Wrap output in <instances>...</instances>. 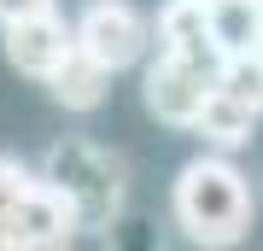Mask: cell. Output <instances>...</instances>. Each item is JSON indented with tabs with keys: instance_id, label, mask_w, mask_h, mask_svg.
<instances>
[{
	"instance_id": "1",
	"label": "cell",
	"mask_w": 263,
	"mask_h": 251,
	"mask_svg": "<svg viewBox=\"0 0 263 251\" xmlns=\"http://www.w3.org/2000/svg\"><path fill=\"white\" fill-rule=\"evenodd\" d=\"M170 216L176 228L187 234L193 245L205 251H228L252 234V216H257V193H252V176L234 164V152H216L205 146L199 158H187L176 169V187H170Z\"/></svg>"
},
{
	"instance_id": "2",
	"label": "cell",
	"mask_w": 263,
	"mask_h": 251,
	"mask_svg": "<svg viewBox=\"0 0 263 251\" xmlns=\"http://www.w3.org/2000/svg\"><path fill=\"white\" fill-rule=\"evenodd\" d=\"M76 234V205L53 187L47 169L0 158V251H59Z\"/></svg>"
},
{
	"instance_id": "3",
	"label": "cell",
	"mask_w": 263,
	"mask_h": 251,
	"mask_svg": "<svg viewBox=\"0 0 263 251\" xmlns=\"http://www.w3.org/2000/svg\"><path fill=\"white\" fill-rule=\"evenodd\" d=\"M41 169L53 176V187L76 205L82 234H105L117 228L123 205H129V164L100 140H59L41 158Z\"/></svg>"
},
{
	"instance_id": "4",
	"label": "cell",
	"mask_w": 263,
	"mask_h": 251,
	"mask_svg": "<svg viewBox=\"0 0 263 251\" xmlns=\"http://www.w3.org/2000/svg\"><path fill=\"white\" fill-rule=\"evenodd\" d=\"M70 24H76V47H88L111 70H135L152 53V18L135 0H88Z\"/></svg>"
},
{
	"instance_id": "5",
	"label": "cell",
	"mask_w": 263,
	"mask_h": 251,
	"mask_svg": "<svg viewBox=\"0 0 263 251\" xmlns=\"http://www.w3.org/2000/svg\"><path fill=\"white\" fill-rule=\"evenodd\" d=\"M211 88H216V70L193 65V59H176V53H152L141 70V105L164 129H193Z\"/></svg>"
},
{
	"instance_id": "6",
	"label": "cell",
	"mask_w": 263,
	"mask_h": 251,
	"mask_svg": "<svg viewBox=\"0 0 263 251\" xmlns=\"http://www.w3.org/2000/svg\"><path fill=\"white\" fill-rule=\"evenodd\" d=\"M0 47H6V65L18 70V76L47 82V76L65 65V53L76 47V24L59 18V6H53V12H35V18L0 24Z\"/></svg>"
},
{
	"instance_id": "7",
	"label": "cell",
	"mask_w": 263,
	"mask_h": 251,
	"mask_svg": "<svg viewBox=\"0 0 263 251\" xmlns=\"http://www.w3.org/2000/svg\"><path fill=\"white\" fill-rule=\"evenodd\" d=\"M152 47H158V53H176V59H193V65H205V70L222 65V47L211 35L205 0H164L158 18H152Z\"/></svg>"
},
{
	"instance_id": "8",
	"label": "cell",
	"mask_w": 263,
	"mask_h": 251,
	"mask_svg": "<svg viewBox=\"0 0 263 251\" xmlns=\"http://www.w3.org/2000/svg\"><path fill=\"white\" fill-rule=\"evenodd\" d=\"M111 76H117V70H111V65H100L88 47H70L65 65H59L41 88H47V93H53V105H65V111H100L105 93H111Z\"/></svg>"
},
{
	"instance_id": "9",
	"label": "cell",
	"mask_w": 263,
	"mask_h": 251,
	"mask_svg": "<svg viewBox=\"0 0 263 251\" xmlns=\"http://www.w3.org/2000/svg\"><path fill=\"white\" fill-rule=\"evenodd\" d=\"M257 123H263V117L252 111V105H240L234 93L211 88V100H205V111H199V123H193V134L205 140V146H216V152H240V146H252Z\"/></svg>"
},
{
	"instance_id": "10",
	"label": "cell",
	"mask_w": 263,
	"mask_h": 251,
	"mask_svg": "<svg viewBox=\"0 0 263 251\" xmlns=\"http://www.w3.org/2000/svg\"><path fill=\"white\" fill-rule=\"evenodd\" d=\"M205 12H211V35L222 47V59L263 47V0H205Z\"/></svg>"
},
{
	"instance_id": "11",
	"label": "cell",
	"mask_w": 263,
	"mask_h": 251,
	"mask_svg": "<svg viewBox=\"0 0 263 251\" xmlns=\"http://www.w3.org/2000/svg\"><path fill=\"white\" fill-rule=\"evenodd\" d=\"M216 88L234 93L240 105H252V111L263 117V47H252V53H228L222 65H216Z\"/></svg>"
},
{
	"instance_id": "12",
	"label": "cell",
	"mask_w": 263,
	"mask_h": 251,
	"mask_svg": "<svg viewBox=\"0 0 263 251\" xmlns=\"http://www.w3.org/2000/svg\"><path fill=\"white\" fill-rule=\"evenodd\" d=\"M35 12H53V0H0V24H18V18H35Z\"/></svg>"
}]
</instances>
